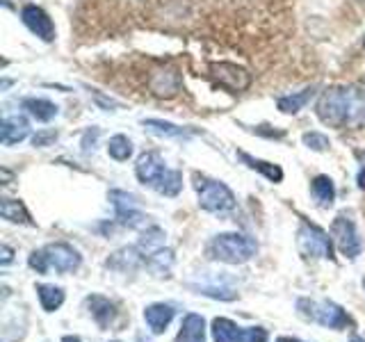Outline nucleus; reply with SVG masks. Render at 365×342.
<instances>
[{"label": "nucleus", "instance_id": "cd10ccee", "mask_svg": "<svg viewBox=\"0 0 365 342\" xmlns=\"http://www.w3.org/2000/svg\"><path fill=\"white\" fill-rule=\"evenodd\" d=\"M108 153L110 157L117 160V162H125V160L133 155V142L125 135H114L108 144Z\"/></svg>", "mask_w": 365, "mask_h": 342}, {"label": "nucleus", "instance_id": "a211bd4d", "mask_svg": "<svg viewBox=\"0 0 365 342\" xmlns=\"http://www.w3.org/2000/svg\"><path fill=\"white\" fill-rule=\"evenodd\" d=\"M237 157L242 160V162H245L249 169L258 171V174H262L267 180H272V182H281V180H283V169H281L279 165H272V162H267V160H258V157L249 155V153H245V151H240Z\"/></svg>", "mask_w": 365, "mask_h": 342}, {"label": "nucleus", "instance_id": "ea45409f", "mask_svg": "<svg viewBox=\"0 0 365 342\" xmlns=\"http://www.w3.org/2000/svg\"><path fill=\"white\" fill-rule=\"evenodd\" d=\"M114 342H117V340H114Z\"/></svg>", "mask_w": 365, "mask_h": 342}, {"label": "nucleus", "instance_id": "473e14b6", "mask_svg": "<svg viewBox=\"0 0 365 342\" xmlns=\"http://www.w3.org/2000/svg\"><path fill=\"white\" fill-rule=\"evenodd\" d=\"M11 254H14V251H11L9 247H3V260H0V262H3V265H9V262H11Z\"/></svg>", "mask_w": 365, "mask_h": 342}, {"label": "nucleus", "instance_id": "4468645a", "mask_svg": "<svg viewBox=\"0 0 365 342\" xmlns=\"http://www.w3.org/2000/svg\"><path fill=\"white\" fill-rule=\"evenodd\" d=\"M212 340L215 342H247V328L237 326L233 319L217 317L212 319Z\"/></svg>", "mask_w": 365, "mask_h": 342}, {"label": "nucleus", "instance_id": "c9c22d12", "mask_svg": "<svg viewBox=\"0 0 365 342\" xmlns=\"http://www.w3.org/2000/svg\"><path fill=\"white\" fill-rule=\"evenodd\" d=\"M277 342H302V340H297V338H288V336H283V338H279Z\"/></svg>", "mask_w": 365, "mask_h": 342}, {"label": "nucleus", "instance_id": "e433bc0d", "mask_svg": "<svg viewBox=\"0 0 365 342\" xmlns=\"http://www.w3.org/2000/svg\"><path fill=\"white\" fill-rule=\"evenodd\" d=\"M351 342H365L363 338H359V336H351Z\"/></svg>", "mask_w": 365, "mask_h": 342}, {"label": "nucleus", "instance_id": "c756f323", "mask_svg": "<svg viewBox=\"0 0 365 342\" xmlns=\"http://www.w3.org/2000/svg\"><path fill=\"white\" fill-rule=\"evenodd\" d=\"M28 265L37 271V274H46L51 267H48V260H46V256H43V249H39V251H32L30 254V258H28Z\"/></svg>", "mask_w": 365, "mask_h": 342}, {"label": "nucleus", "instance_id": "a878e982", "mask_svg": "<svg viewBox=\"0 0 365 342\" xmlns=\"http://www.w3.org/2000/svg\"><path fill=\"white\" fill-rule=\"evenodd\" d=\"M37 296H39V304L46 313H53L64 304V290L55 288V285H43V283L37 285Z\"/></svg>", "mask_w": 365, "mask_h": 342}, {"label": "nucleus", "instance_id": "1a4fd4ad", "mask_svg": "<svg viewBox=\"0 0 365 342\" xmlns=\"http://www.w3.org/2000/svg\"><path fill=\"white\" fill-rule=\"evenodd\" d=\"M43 256L48 260V267L60 274L76 271L80 267V262H83L78 251L66 242H53L48 247H43Z\"/></svg>", "mask_w": 365, "mask_h": 342}, {"label": "nucleus", "instance_id": "ddd939ff", "mask_svg": "<svg viewBox=\"0 0 365 342\" xmlns=\"http://www.w3.org/2000/svg\"><path fill=\"white\" fill-rule=\"evenodd\" d=\"M140 265H144V256L137 247H123L108 258V267L117 271H135Z\"/></svg>", "mask_w": 365, "mask_h": 342}, {"label": "nucleus", "instance_id": "f3484780", "mask_svg": "<svg viewBox=\"0 0 365 342\" xmlns=\"http://www.w3.org/2000/svg\"><path fill=\"white\" fill-rule=\"evenodd\" d=\"M176 342H205V322L197 313H190L182 317L180 331L176 336Z\"/></svg>", "mask_w": 365, "mask_h": 342}, {"label": "nucleus", "instance_id": "72a5a7b5", "mask_svg": "<svg viewBox=\"0 0 365 342\" xmlns=\"http://www.w3.org/2000/svg\"><path fill=\"white\" fill-rule=\"evenodd\" d=\"M359 187L365 190V169H361V176H359Z\"/></svg>", "mask_w": 365, "mask_h": 342}, {"label": "nucleus", "instance_id": "f03ea898", "mask_svg": "<svg viewBox=\"0 0 365 342\" xmlns=\"http://www.w3.org/2000/svg\"><path fill=\"white\" fill-rule=\"evenodd\" d=\"M135 174L142 185L165 194V197H176L182 190V174L176 169H169L165 157L155 151L140 155V160H137V165H135Z\"/></svg>", "mask_w": 365, "mask_h": 342}, {"label": "nucleus", "instance_id": "dca6fc26", "mask_svg": "<svg viewBox=\"0 0 365 342\" xmlns=\"http://www.w3.org/2000/svg\"><path fill=\"white\" fill-rule=\"evenodd\" d=\"M85 304L101 328H108L112 324L114 315H117V306H114L110 299H106V296H101V294H91V296H87Z\"/></svg>", "mask_w": 365, "mask_h": 342}, {"label": "nucleus", "instance_id": "58836bf2", "mask_svg": "<svg viewBox=\"0 0 365 342\" xmlns=\"http://www.w3.org/2000/svg\"><path fill=\"white\" fill-rule=\"evenodd\" d=\"M361 3H365V0H361Z\"/></svg>", "mask_w": 365, "mask_h": 342}, {"label": "nucleus", "instance_id": "4c0bfd02", "mask_svg": "<svg viewBox=\"0 0 365 342\" xmlns=\"http://www.w3.org/2000/svg\"><path fill=\"white\" fill-rule=\"evenodd\" d=\"M363 46H365V34H363Z\"/></svg>", "mask_w": 365, "mask_h": 342}, {"label": "nucleus", "instance_id": "f704fd0d", "mask_svg": "<svg viewBox=\"0 0 365 342\" xmlns=\"http://www.w3.org/2000/svg\"><path fill=\"white\" fill-rule=\"evenodd\" d=\"M62 342H83V340H80L78 336H64Z\"/></svg>", "mask_w": 365, "mask_h": 342}, {"label": "nucleus", "instance_id": "9b49d317", "mask_svg": "<svg viewBox=\"0 0 365 342\" xmlns=\"http://www.w3.org/2000/svg\"><path fill=\"white\" fill-rule=\"evenodd\" d=\"M148 89L158 98H171L180 91V73L174 66H163L155 68L148 76Z\"/></svg>", "mask_w": 365, "mask_h": 342}, {"label": "nucleus", "instance_id": "20e7f679", "mask_svg": "<svg viewBox=\"0 0 365 342\" xmlns=\"http://www.w3.org/2000/svg\"><path fill=\"white\" fill-rule=\"evenodd\" d=\"M194 190L199 194V205L208 212H228L235 208V194L224 182L208 176L194 174Z\"/></svg>", "mask_w": 365, "mask_h": 342}, {"label": "nucleus", "instance_id": "2eb2a0df", "mask_svg": "<svg viewBox=\"0 0 365 342\" xmlns=\"http://www.w3.org/2000/svg\"><path fill=\"white\" fill-rule=\"evenodd\" d=\"M144 319L148 328H151V333L160 336V333H165L167 326L171 324V319H174V308L169 304H151L144 311Z\"/></svg>", "mask_w": 365, "mask_h": 342}, {"label": "nucleus", "instance_id": "2f4dec72", "mask_svg": "<svg viewBox=\"0 0 365 342\" xmlns=\"http://www.w3.org/2000/svg\"><path fill=\"white\" fill-rule=\"evenodd\" d=\"M267 331L262 326H251L247 328V342H267Z\"/></svg>", "mask_w": 365, "mask_h": 342}, {"label": "nucleus", "instance_id": "393cba45", "mask_svg": "<svg viewBox=\"0 0 365 342\" xmlns=\"http://www.w3.org/2000/svg\"><path fill=\"white\" fill-rule=\"evenodd\" d=\"M165 237H167V235H165L163 228H158V226L146 228L144 235H142V239H140V244H137V249L142 251L144 260H146L148 256H153L155 251L165 249Z\"/></svg>", "mask_w": 365, "mask_h": 342}, {"label": "nucleus", "instance_id": "9d476101", "mask_svg": "<svg viewBox=\"0 0 365 342\" xmlns=\"http://www.w3.org/2000/svg\"><path fill=\"white\" fill-rule=\"evenodd\" d=\"M110 201L114 205V210H117V222L121 226L137 228V226L144 224L146 217L140 212V208H137V201H135L133 194L121 192V190H112L110 192Z\"/></svg>", "mask_w": 365, "mask_h": 342}, {"label": "nucleus", "instance_id": "4be33fe9", "mask_svg": "<svg viewBox=\"0 0 365 342\" xmlns=\"http://www.w3.org/2000/svg\"><path fill=\"white\" fill-rule=\"evenodd\" d=\"M144 265L148 267V271L153 274V276L163 279V276H169L171 267H174V251L171 249H160L155 251L153 256H148L144 260Z\"/></svg>", "mask_w": 365, "mask_h": 342}, {"label": "nucleus", "instance_id": "aec40b11", "mask_svg": "<svg viewBox=\"0 0 365 342\" xmlns=\"http://www.w3.org/2000/svg\"><path fill=\"white\" fill-rule=\"evenodd\" d=\"M315 96V87H306L302 91H297V94H288V96H281L277 100V108L283 112V114H297L306 108V103H311V98Z\"/></svg>", "mask_w": 365, "mask_h": 342}, {"label": "nucleus", "instance_id": "5701e85b", "mask_svg": "<svg viewBox=\"0 0 365 342\" xmlns=\"http://www.w3.org/2000/svg\"><path fill=\"white\" fill-rule=\"evenodd\" d=\"M0 214H3V219L11 222V224H26V226H34L32 217L28 212V208L23 205L21 201L16 199H3L0 203Z\"/></svg>", "mask_w": 365, "mask_h": 342}, {"label": "nucleus", "instance_id": "0eeeda50", "mask_svg": "<svg viewBox=\"0 0 365 342\" xmlns=\"http://www.w3.org/2000/svg\"><path fill=\"white\" fill-rule=\"evenodd\" d=\"M331 239H334V244L338 247V251L345 258L354 260L361 256L363 251V239L356 231V224H354L347 214H338L334 224H331Z\"/></svg>", "mask_w": 365, "mask_h": 342}, {"label": "nucleus", "instance_id": "6ab92c4d", "mask_svg": "<svg viewBox=\"0 0 365 342\" xmlns=\"http://www.w3.org/2000/svg\"><path fill=\"white\" fill-rule=\"evenodd\" d=\"M28 133H30V123L23 117H7L3 121V144L5 146L23 142L28 137Z\"/></svg>", "mask_w": 365, "mask_h": 342}, {"label": "nucleus", "instance_id": "423d86ee", "mask_svg": "<svg viewBox=\"0 0 365 342\" xmlns=\"http://www.w3.org/2000/svg\"><path fill=\"white\" fill-rule=\"evenodd\" d=\"M331 233L322 231L319 226L315 224H308L304 222L297 231V249L304 258H329L334 260V247L331 242L334 239L329 237Z\"/></svg>", "mask_w": 365, "mask_h": 342}, {"label": "nucleus", "instance_id": "bb28decb", "mask_svg": "<svg viewBox=\"0 0 365 342\" xmlns=\"http://www.w3.org/2000/svg\"><path fill=\"white\" fill-rule=\"evenodd\" d=\"M142 123L148 133H153L158 137H187L190 135L185 128H180V125H174L169 121H163V119H144Z\"/></svg>", "mask_w": 365, "mask_h": 342}, {"label": "nucleus", "instance_id": "6e6552de", "mask_svg": "<svg viewBox=\"0 0 365 342\" xmlns=\"http://www.w3.org/2000/svg\"><path fill=\"white\" fill-rule=\"evenodd\" d=\"M208 71L215 83L222 89L231 91V94H242L251 85V76L247 73V68L231 62H210Z\"/></svg>", "mask_w": 365, "mask_h": 342}, {"label": "nucleus", "instance_id": "39448f33", "mask_svg": "<svg viewBox=\"0 0 365 342\" xmlns=\"http://www.w3.org/2000/svg\"><path fill=\"white\" fill-rule=\"evenodd\" d=\"M297 308L306 319H313V322L322 324L327 328L342 331L351 324L349 315L342 311V308L334 301H311V299H299Z\"/></svg>", "mask_w": 365, "mask_h": 342}, {"label": "nucleus", "instance_id": "c85d7f7f", "mask_svg": "<svg viewBox=\"0 0 365 342\" xmlns=\"http://www.w3.org/2000/svg\"><path fill=\"white\" fill-rule=\"evenodd\" d=\"M304 144L308 146V148H313V151H327V148L331 146L329 144V137L327 135H322V133H306L304 135Z\"/></svg>", "mask_w": 365, "mask_h": 342}, {"label": "nucleus", "instance_id": "7ed1b4c3", "mask_svg": "<svg viewBox=\"0 0 365 342\" xmlns=\"http://www.w3.org/2000/svg\"><path fill=\"white\" fill-rule=\"evenodd\" d=\"M256 239L242 233H222L210 242L212 258L226 262V265H245L256 256Z\"/></svg>", "mask_w": 365, "mask_h": 342}, {"label": "nucleus", "instance_id": "412c9836", "mask_svg": "<svg viewBox=\"0 0 365 342\" xmlns=\"http://www.w3.org/2000/svg\"><path fill=\"white\" fill-rule=\"evenodd\" d=\"M311 194L313 199L322 205V208H331L336 201V185L329 176H315L311 182Z\"/></svg>", "mask_w": 365, "mask_h": 342}, {"label": "nucleus", "instance_id": "f8f14e48", "mask_svg": "<svg viewBox=\"0 0 365 342\" xmlns=\"http://www.w3.org/2000/svg\"><path fill=\"white\" fill-rule=\"evenodd\" d=\"M21 19L28 26V30L32 34H37L39 39H43V41H53L55 39V26H53L51 16L46 14L41 7L26 5V7L21 9Z\"/></svg>", "mask_w": 365, "mask_h": 342}, {"label": "nucleus", "instance_id": "7c9ffc66", "mask_svg": "<svg viewBox=\"0 0 365 342\" xmlns=\"http://www.w3.org/2000/svg\"><path fill=\"white\" fill-rule=\"evenodd\" d=\"M57 140V133L55 130H41V133H37L32 137V144L34 146H39V148H43V146H48L51 142H55Z\"/></svg>", "mask_w": 365, "mask_h": 342}, {"label": "nucleus", "instance_id": "f257e3e1", "mask_svg": "<svg viewBox=\"0 0 365 342\" xmlns=\"http://www.w3.org/2000/svg\"><path fill=\"white\" fill-rule=\"evenodd\" d=\"M317 117L331 128H359L365 123V91L356 87H329L317 100Z\"/></svg>", "mask_w": 365, "mask_h": 342}, {"label": "nucleus", "instance_id": "b1692460", "mask_svg": "<svg viewBox=\"0 0 365 342\" xmlns=\"http://www.w3.org/2000/svg\"><path fill=\"white\" fill-rule=\"evenodd\" d=\"M23 110L37 121H51L57 117V105L46 98H26L23 100Z\"/></svg>", "mask_w": 365, "mask_h": 342}]
</instances>
